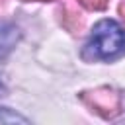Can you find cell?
Returning a JSON list of instances; mask_svg holds the SVG:
<instances>
[{
  "label": "cell",
  "instance_id": "cell-1",
  "mask_svg": "<svg viewBox=\"0 0 125 125\" xmlns=\"http://www.w3.org/2000/svg\"><path fill=\"white\" fill-rule=\"evenodd\" d=\"M90 57L100 61H111L125 53V29L115 20H102L94 25L90 41L86 45Z\"/></svg>",
  "mask_w": 125,
  "mask_h": 125
},
{
  "label": "cell",
  "instance_id": "cell-4",
  "mask_svg": "<svg viewBox=\"0 0 125 125\" xmlns=\"http://www.w3.org/2000/svg\"><path fill=\"white\" fill-rule=\"evenodd\" d=\"M6 51H8V39H6V35L0 31V55L6 53Z\"/></svg>",
  "mask_w": 125,
  "mask_h": 125
},
{
  "label": "cell",
  "instance_id": "cell-5",
  "mask_svg": "<svg viewBox=\"0 0 125 125\" xmlns=\"http://www.w3.org/2000/svg\"><path fill=\"white\" fill-rule=\"evenodd\" d=\"M4 92H6V86H4V82H2V76H0V96H4Z\"/></svg>",
  "mask_w": 125,
  "mask_h": 125
},
{
  "label": "cell",
  "instance_id": "cell-2",
  "mask_svg": "<svg viewBox=\"0 0 125 125\" xmlns=\"http://www.w3.org/2000/svg\"><path fill=\"white\" fill-rule=\"evenodd\" d=\"M0 123H27V119L8 107H0Z\"/></svg>",
  "mask_w": 125,
  "mask_h": 125
},
{
  "label": "cell",
  "instance_id": "cell-3",
  "mask_svg": "<svg viewBox=\"0 0 125 125\" xmlns=\"http://www.w3.org/2000/svg\"><path fill=\"white\" fill-rule=\"evenodd\" d=\"M82 4H86L88 8H102L105 4V0H80Z\"/></svg>",
  "mask_w": 125,
  "mask_h": 125
}]
</instances>
